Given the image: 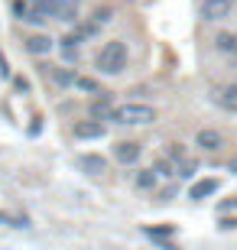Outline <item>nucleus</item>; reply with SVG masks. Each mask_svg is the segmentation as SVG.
Here are the masks:
<instances>
[{"label":"nucleus","instance_id":"8","mask_svg":"<svg viewBox=\"0 0 237 250\" xmlns=\"http://www.w3.org/2000/svg\"><path fill=\"white\" fill-rule=\"evenodd\" d=\"M140 153H143V146H140V143H133V140H120L117 146H114V156H117V163H124V166L137 163Z\"/></svg>","mask_w":237,"mask_h":250},{"label":"nucleus","instance_id":"18","mask_svg":"<svg viewBox=\"0 0 237 250\" xmlns=\"http://www.w3.org/2000/svg\"><path fill=\"white\" fill-rule=\"evenodd\" d=\"M110 17H114V10H110V7H104V10L98 7V10H94V17H91V20H94V23H101V26H108V23H110Z\"/></svg>","mask_w":237,"mask_h":250},{"label":"nucleus","instance_id":"19","mask_svg":"<svg viewBox=\"0 0 237 250\" xmlns=\"http://www.w3.org/2000/svg\"><path fill=\"white\" fill-rule=\"evenodd\" d=\"M98 29H101V23H94V20H91V23H82V26H78V36H82V39L98 36Z\"/></svg>","mask_w":237,"mask_h":250},{"label":"nucleus","instance_id":"17","mask_svg":"<svg viewBox=\"0 0 237 250\" xmlns=\"http://www.w3.org/2000/svg\"><path fill=\"white\" fill-rule=\"evenodd\" d=\"M0 224H7V228H29L26 218H17V214H7V211H0Z\"/></svg>","mask_w":237,"mask_h":250},{"label":"nucleus","instance_id":"11","mask_svg":"<svg viewBox=\"0 0 237 250\" xmlns=\"http://www.w3.org/2000/svg\"><path fill=\"white\" fill-rule=\"evenodd\" d=\"M78 42H82L78 33H68L65 39H59V52H62L65 62H78Z\"/></svg>","mask_w":237,"mask_h":250},{"label":"nucleus","instance_id":"10","mask_svg":"<svg viewBox=\"0 0 237 250\" xmlns=\"http://www.w3.org/2000/svg\"><path fill=\"white\" fill-rule=\"evenodd\" d=\"M221 188L218 179H201V182H195V186L189 188V198L192 202H201V198H208V195H215Z\"/></svg>","mask_w":237,"mask_h":250},{"label":"nucleus","instance_id":"4","mask_svg":"<svg viewBox=\"0 0 237 250\" xmlns=\"http://www.w3.org/2000/svg\"><path fill=\"white\" fill-rule=\"evenodd\" d=\"M231 10H234V0H205L201 3V17L208 23H221V20L231 17Z\"/></svg>","mask_w":237,"mask_h":250},{"label":"nucleus","instance_id":"3","mask_svg":"<svg viewBox=\"0 0 237 250\" xmlns=\"http://www.w3.org/2000/svg\"><path fill=\"white\" fill-rule=\"evenodd\" d=\"M110 121L127 124V127H143V124L156 121V111L150 104H120V107H114V117Z\"/></svg>","mask_w":237,"mask_h":250},{"label":"nucleus","instance_id":"12","mask_svg":"<svg viewBox=\"0 0 237 250\" xmlns=\"http://www.w3.org/2000/svg\"><path fill=\"white\" fill-rule=\"evenodd\" d=\"M26 49L33 52V56H46L49 49H52V39L43 36V33H36V36H29V39H26Z\"/></svg>","mask_w":237,"mask_h":250},{"label":"nucleus","instance_id":"24","mask_svg":"<svg viewBox=\"0 0 237 250\" xmlns=\"http://www.w3.org/2000/svg\"><path fill=\"white\" fill-rule=\"evenodd\" d=\"M231 172H237V159H231Z\"/></svg>","mask_w":237,"mask_h":250},{"label":"nucleus","instance_id":"16","mask_svg":"<svg viewBox=\"0 0 237 250\" xmlns=\"http://www.w3.org/2000/svg\"><path fill=\"white\" fill-rule=\"evenodd\" d=\"M156 182H159V176H156L153 169H146V172H140V176H137V186L140 188H156Z\"/></svg>","mask_w":237,"mask_h":250},{"label":"nucleus","instance_id":"1","mask_svg":"<svg viewBox=\"0 0 237 250\" xmlns=\"http://www.w3.org/2000/svg\"><path fill=\"white\" fill-rule=\"evenodd\" d=\"M98 68L104 75H120L124 68H127V46L124 42H117V39H110V42H104L98 52Z\"/></svg>","mask_w":237,"mask_h":250},{"label":"nucleus","instance_id":"21","mask_svg":"<svg viewBox=\"0 0 237 250\" xmlns=\"http://www.w3.org/2000/svg\"><path fill=\"white\" fill-rule=\"evenodd\" d=\"M218 228H221V231H234V228H237V218H221Z\"/></svg>","mask_w":237,"mask_h":250},{"label":"nucleus","instance_id":"20","mask_svg":"<svg viewBox=\"0 0 237 250\" xmlns=\"http://www.w3.org/2000/svg\"><path fill=\"white\" fill-rule=\"evenodd\" d=\"M224 104H228V107H237V84H228V88H224Z\"/></svg>","mask_w":237,"mask_h":250},{"label":"nucleus","instance_id":"14","mask_svg":"<svg viewBox=\"0 0 237 250\" xmlns=\"http://www.w3.org/2000/svg\"><path fill=\"white\" fill-rule=\"evenodd\" d=\"M75 88L78 91H88V94H104L98 88V82H91V78H82V75H75Z\"/></svg>","mask_w":237,"mask_h":250},{"label":"nucleus","instance_id":"22","mask_svg":"<svg viewBox=\"0 0 237 250\" xmlns=\"http://www.w3.org/2000/svg\"><path fill=\"white\" fill-rule=\"evenodd\" d=\"M13 84H17V91H23V94L29 91V82H26V78H13Z\"/></svg>","mask_w":237,"mask_h":250},{"label":"nucleus","instance_id":"6","mask_svg":"<svg viewBox=\"0 0 237 250\" xmlns=\"http://www.w3.org/2000/svg\"><path fill=\"white\" fill-rule=\"evenodd\" d=\"M72 133L78 140H101L104 133H108V127H104V121H98V117H91V121H78L72 127Z\"/></svg>","mask_w":237,"mask_h":250},{"label":"nucleus","instance_id":"7","mask_svg":"<svg viewBox=\"0 0 237 250\" xmlns=\"http://www.w3.org/2000/svg\"><path fill=\"white\" fill-rule=\"evenodd\" d=\"M78 7H82V0H49L52 17H55V20H65V23L78 20Z\"/></svg>","mask_w":237,"mask_h":250},{"label":"nucleus","instance_id":"2","mask_svg":"<svg viewBox=\"0 0 237 250\" xmlns=\"http://www.w3.org/2000/svg\"><path fill=\"white\" fill-rule=\"evenodd\" d=\"M10 10H13V17L20 23H33V26H39V23H46L52 17L49 0H10Z\"/></svg>","mask_w":237,"mask_h":250},{"label":"nucleus","instance_id":"15","mask_svg":"<svg viewBox=\"0 0 237 250\" xmlns=\"http://www.w3.org/2000/svg\"><path fill=\"white\" fill-rule=\"evenodd\" d=\"M215 42H218L221 52H234V56H237V36H228V33H221Z\"/></svg>","mask_w":237,"mask_h":250},{"label":"nucleus","instance_id":"5","mask_svg":"<svg viewBox=\"0 0 237 250\" xmlns=\"http://www.w3.org/2000/svg\"><path fill=\"white\" fill-rule=\"evenodd\" d=\"M75 166L82 169L85 176H104L108 172V163H104V156H98V153H82V156H75Z\"/></svg>","mask_w":237,"mask_h":250},{"label":"nucleus","instance_id":"9","mask_svg":"<svg viewBox=\"0 0 237 250\" xmlns=\"http://www.w3.org/2000/svg\"><path fill=\"white\" fill-rule=\"evenodd\" d=\"M195 143H198L201 149H205V153H218L221 146H224V137H221L218 130H198V137H195Z\"/></svg>","mask_w":237,"mask_h":250},{"label":"nucleus","instance_id":"23","mask_svg":"<svg viewBox=\"0 0 237 250\" xmlns=\"http://www.w3.org/2000/svg\"><path fill=\"white\" fill-rule=\"evenodd\" d=\"M224 208H237V195H234V198H231L228 205H224Z\"/></svg>","mask_w":237,"mask_h":250},{"label":"nucleus","instance_id":"13","mask_svg":"<svg viewBox=\"0 0 237 250\" xmlns=\"http://www.w3.org/2000/svg\"><path fill=\"white\" fill-rule=\"evenodd\" d=\"M91 117H98V121H104V117H114V111H110V101H108V98H98V101L91 104Z\"/></svg>","mask_w":237,"mask_h":250}]
</instances>
